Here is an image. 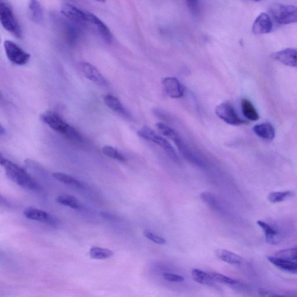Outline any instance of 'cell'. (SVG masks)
<instances>
[{
    "instance_id": "cell-31",
    "label": "cell",
    "mask_w": 297,
    "mask_h": 297,
    "mask_svg": "<svg viewBox=\"0 0 297 297\" xmlns=\"http://www.w3.org/2000/svg\"><path fill=\"white\" fill-rule=\"evenodd\" d=\"M211 276L215 281L222 284H228V285H236L239 284L238 281L232 279L229 277L225 276L223 274L217 273H210Z\"/></svg>"
},
{
    "instance_id": "cell-13",
    "label": "cell",
    "mask_w": 297,
    "mask_h": 297,
    "mask_svg": "<svg viewBox=\"0 0 297 297\" xmlns=\"http://www.w3.org/2000/svg\"><path fill=\"white\" fill-rule=\"evenodd\" d=\"M61 12L66 18L76 23H85L87 21V12L74 6L66 3L62 5Z\"/></svg>"
},
{
    "instance_id": "cell-22",
    "label": "cell",
    "mask_w": 297,
    "mask_h": 297,
    "mask_svg": "<svg viewBox=\"0 0 297 297\" xmlns=\"http://www.w3.org/2000/svg\"><path fill=\"white\" fill-rule=\"evenodd\" d=\"M201 198L206 204L215 211L222 213L223 212V208L219 202L217 197L213 193L209 192H203L201 193Z\"/></svg>"
},
{
    "instance_id": "cell-12",
    "label": "cell",
    "mask_w": 297,
    "mask_h": 297,
    "mask_svg": "<svg viewBox=\"0 0 297 297\" xmlns=\"http://www.w3.org/2000/svg\"><path fill=\"white\" fill-rule=\"evenodd\" d=\"M87 21L94 26L95 29L106 43L111 44L113 41V35L110 29L100 19L94 14L87 12Z\"/></svg>"
},
{
    "instance_id": "cell-15",
    "label": "cell",
    "mask_w": 297,
    "mask_h": 297,
    "mask_svg": "<svg viewBox=\"0 0 297 297\" xmlns=\"http://www.w3.org/2000/svg\"><path fill=\"white\" fill-rule=\"evenodd\" d=\"M274 58L281 64L289 67L297 68V50L287 48L275 53Z\"/></svg>"
},
{
    "instance_id": "cell-10",
    "label": "cell",
    "mask_w": 297,
    "mask_h": 297,
    "mask_svg": "<svg viewBox=\"0 0 297 297\" xmlns=\"http://www.w3.org/2000/svg\"><path fill=\"white\" fill-rule=\"evenodd\" d=\"M80 68L87 79L100 86H108V81L105 79V78L102 76V74L94 66L89 62H82L80 64Z\"/></svg>"
},
{
    "instance_id": "cell-17",
    "label": "cell",
    "mask_w": 297,
    "mask_h": 297,
    "mask_svg": "<svg viewBox=\"0 0 297 297\" xmlns=\"http://www.w3.org/2000/svg\"><path fill=\"white\" fill-rule=\"evenodd\" d=\"M257 224L265 234L266 242L271 245H276L281 241V236L279 232L267 223L262 221H258Z\"/></svg>"
},
{
    "instance_id": "cell-1",
    "label": "cell",
    "mask_w": 297,
    "mask_h": 297,
    "mask_svg": "<svg viewBox=\"0 0 297 297\" xmlns=\"http://www.w3.org/2000/svg\"><path fill=\"white\" fill-rule=\"evenodd\" d=\"M1 165L5 169L6 175L12 181L23 188L39 190L41 186L37 180L23 168L1 156Z\"/></svg>"
},
{
    "instance_id": "cell-23",
    "label": "cell",
    "mask_w": 297,
    "mask_h": 297,
    "mask_svg": "<svg viewBox=\"0 0 297 297\" xmlns=\"http://www.w3.org/2000/svg\"><path fill=\"white\" fill-rule=\"evenodd\" d=\"M191 274L193 279L196 282L203 284V285L211 286L214 285L215 282L209 273H206L199 269H193Z\"/></svg>"
},
{
    "instance_id": "cell-30",
    "label": "cell",
    "mask_w": 297,
    "mask_h": 297,
    "mask_svg": "<svg viewBox=\"0 0 297 297\" xmlns=\"http://www.w3.org/2000/svg\"><path fill=\"white\" fill-rule=\"evenodd\" d=\"M102 152L106 156L114 159L115 160L121 162H125L126 160L124 156L117 151L116 149L111 146H105L102 149Z\"/></svg>"
},
{
    "instance_id": "cell-38",
    "label": "cell",
    "mask_w": 297,
    "mask_h": 297,
    "mask_svg": "<svg viewBox=\"0 0 297 297\" xmlns=\"http://www.w3.org/2000/svg\"><path fill=\"white\" fill-rule=\"evenodd\" d=\"M250 1H251L253 2H259L261 1V0H250Z\"/></svg>"
},
{
    "instance_id": "cell-35",
    "label": "cell",
    "mask_w": 297,
    "mask_h": 297,
    "mask_svg": "<svg viewBox=\"0 0 297 297\" xmlns=\"http://www.w3.org/2000/svg\"><path fill=\"white\" fill-rule=\"evenodd\" d=\"M187 7L193 15H198L200 12L199 0H185Z\"/></svg>"
},
{
    "instance_id": "cell-16",
    "label": "cell",
    "mask_w": 297,
    "mask_h": 297,
    "mask_svg": "<svg viewBox=\"0 0 297 297\" xmlns=\"http://www.w3.org/2000/svg\"><path fill=\"white\" fill-rule=\"evenodd\" d=\"M268 260L279 270L286 273L297 274V263L296 262L270 256Z\"/></svg>"
},
{
    "instance_id": "cell-20",
    "label": "cell",
    "mask_w": 297,
    "mask_h": 297,
    "mask_svg": "<svg viewBox=\"0 0 297 297\" xmlns=\"http://www.w3.org/2000/svg\"><path fill=\"white\" fill-rule=\"evenodd\" d=\"M253 131L262 139L272 140L274 138L275 130L274 127L270 123L256 125L253 128Z\"/></svg>"
},
{
    "instance_id": "cell-37",
    "label": "cell",
    "mask_w": 297,
    "mask_h": 297,
    "mask_svg": "<svg viewBox=\"0 0 297 297\" xmlns=\"http://www.w3.org/2000/svg\"><path fill=\"white\" fill-rule=\"evenodd\" d=\"M95 1L102 3L106 2V0H95Z\"/></svg>"
},
{
    "instance_id": "cell-19",
    "label": "cell",
    "mask_w": 297,
    "mask_h": 297,
    "mask_svg": "<svg viewBox=\"0 0 297 297\" xmlns=\"http://www.w3.org/2000/svg\"><path fill=\"white\" fill-rule=\"evenodd\" d=\"M215 254L220 260L229 264L239 265L243 261L241 256L227 250L218 249L215 251Z\"/></svg>"
},
{
    "instance_id": "cell-28",
    "label": "cell",
    "mask_w": 297,
    "mask_h": 297,
    "mask_svg": "<svg viewBox=\"0 0 297 297\" xmlns=\"http://www.w3.org/2000/svg\"><path fill=\"white\" fill-rule=\"evenodd\" d=\"M274 257L287 259L297 263V248L287 249L275 252Z\"/></svg>"
},
{
    "instance_id": "cell-33",
    "label": "cell",
    "mask_w": 297,
    "mask_h": 297,
    "mask_svg": "<svg viewBox=\"0 0 297 297\" xmlns=\"http://www.w3.org/2000/svg\"><path fill=\"white\" fill-rule=\"evenodd\" d=\"M143 234L150 240L153 242L158 244V245H164L167 243L166 240L162 238V237L155 234L149 230H146L143 232Z\"/></svg>"
},
{
    "instance_id": "cell-5",
    "label": "cell",
    "mask_w": 297,
    "mask_h": 297,
    "mask_svg": "<svg viewBox=\"0 0 297 297\" xmlns=\"http://www.w3.org/2000/svg\"><path fill=\"white\" fill-rule=\"evenodd\" d=\"M272 17L280 24L297 23V7L292 5L274 4L269 8Z\"/></svg>"
},
{
    "instance_id": "cell-36",
    "label": "cell",
    "mask_w": 297,
    "mask_h": 297,
    "mask_svg": "<svg viewBox=\"0 0 297 297\" xmlns=\"http://www.w3.org/2000/svg\"><path fill=\"white\" fill-rule=\"evenodd\" d=\"M162 277L165 280L170 282L181 283L184 281V278L180 275L170 273H165L162 274Z\"/></svg>"
},
{
    "instance_id": "cell-3",
    "label": "cell",
    "mask_w": 297,
    "mask_h": 297,
    "mask_svg": "<svg viewBox=\"0 0 297 297\" xmlns=\"http://www.w3.org/2000/svg\"><path fill=\"white\" fill-rule=\"evenodd\" d=\"M137 134L140 137H142L148 141L155 143V144L160 146L164 150L168 157L172 160L178 164H181V161L176 151L173 146L166 139L159 136L154 130L148 126H144L137 131Z\"/></svg>"
},
{
    "instance_id": "cell-11",
    "label": "cell",
    "mask_w": 297,
    "mask_h": 297,
    "mask_svg": "<svg viewBox=\"0 0 297 297\" xmlns=\"http://www.w3.org/2000/svg\"><path fill=\"white\" fill-rule=\"evenodd\" d=\"M162 86L165 93L172 98H180L183 95V87L176 78H165L162 80Z\"/></svg>"
},
{
    "instance_id": "cell-25",
    "label": "cell",
    "mask_w": 297,
    "mask_h": 297,
    "mask_svg": "<svg viewBox=\"0 0 297 297\" xmlns=\"http://www.w3.org/2000/svg\"><path fill=\"white\" fill-rule=\"evenodd\" d=\"M52 177L55 180H57L59 182L65 184V185L77 187L83 186V184L80 181L67 174L55 173L52 174Z\"/></svg>"
},
{
    "instance_id": "cell-8",
    "label": "cell",
    "mask_w": 297,
    "mask_h": 297,
    "mask_svg": "<svg viewBox=\"0 0 297 297\" xmlns=\"http://www.w3.org/2000/svg\"><path fill=\"white\" fill-rule=\"evenodd\" d=\"M173 140L176 143L181 154L187 161L199 168H206L205 161L181 138L178 134Z\"/></svg>"
},
{
    "instance_id": "cell-29",
    "label": "cell",
    "mask_w": 297,
    "mask_h": 297,
    "mask_svg": "<svg viewBox=\"0 0 297 297\" xmlns=\"http://www.w3.org/2000/svg\"><path fill=\"white\" fill-rule=\"evenodd\" d=\"M293 195L292 192H274L269 194L268 201L273 203L282 202Z\"/></svg>"
},
{
    "instance_id": "cell-7",
    "label": "cell",
    "mask_w": 297,
    "mask_h": 297,
    "mask_svg": "<svg viewBox=\"0 0 297 297\" xmlns=\"http://www.w3.org/2000/svg\"><path fill=\"white\" fill-rule=\"evenodd\" d=\"M4 46L6 55L12 63L18 65H24L29 61L30 55L24 51L16 43L10 40H6Z\"/></svg>"
},
{
    "instance_id": "cell-27",
    "label": "cell",
    "mask_w": 297,
    "mask_h": 297,
    "mask_svg": "<svg viewBox=\"0 0 297 297\" xmlns=\"http://www.w3.org/2000/svg\"><path fill=\"white\" fill-rule=\"evenodd\" d=\"M56 202L62 206H67L74 209H80L81 207V203L78 199L73 196L69 195H60L56 198Z\"/></svg>"
},
{
    "instance_id": "cell-14",
    "label": "cell",
    "mask_w": 297,
    "mask_h": 297,
    "mask_svg": "<svg viewBox=\"0 0 297 297\" xmlns=\"http://www.w3.org/2000/svg\"><path fill=\"white\" fill-rule=\"evenodd\" d=\"M273 23L267 14L261 13L255 19L252 25V32L255 34H263L271 32Z\"/></svg>"
},
{
    "instance_id": "cell-4",
    "label": "cell",
    "mask_w": 297,
    "mask_h": 297,
    "mask_svg": "<svg viewBox=\"0 0 297 297\" xmlns=\"http://www.w3.org/2000/svg\"><path fill=\"white\" fill-rule=\"evenodd\" d=\"M0 21L3 27L17 39L23 37L20 24L15 17L13 11L6 0H1L0 2Z\"/></svg>"
},
{
    "instance_id": "cell-9",
    "label": "cell",
    "mask_w": 297,
    "mask_h": 297,
    "mask_svg": "<svg viewBox=\"0 0 297 297\" xmlns=\"http://www.w3.org/2000/svg\"><path fill=\"white\" fill-rule=\"evenodd\" d=\"M24 217L29 220L46 223L52 227H56L57 223L54 217L48 212L38 208L29 207L23 212Z\"/></svg>"
},
{
    "instance_id": "cell-24",
    "label": "cell",
    "mask_w": 297,
    "mask_h": 297,
    "mask_svg": "<svg viewBox=\"0 0 297 297\" xmlns=\"http://www.w3.org/2000/svg\"><path fill=\"white\" fill-rule=\"evenodd\" d=\"M242 110L243 114L248 119L257 121L259 119V115L254 106L248 99L242 101Z\"/></svg>"
},
{
    "instance_id": "cell-34",
    "label": "cell",
    "mask_w": 297,
    "mask_h": 297,
    "mask_svg": "<svg viewBox=\"0 0 297 297\" xmlns=\"http://www.w3.org/2000/svg\"><path fill=\"white\" fill-rule=\"evenodd\" d=\"M67 28V35L70 44H73L76 42L80 33L77 27L72 26V25H69Z\"/></svg>"
},
{
    "instance_id": "cell-6",
    "label": "cell",
    "mask_w": 297,
    "mask_h": 297,
    "mask_svg": "<svg viewBox=\"0 0 297 297\" xmlns=\"http://www.w3.org/2000/svg\"><path fill=\"white\" fill-rule=\"evenodd\" d=\"M215 114L225 123L232 126L249 124L248 121L239 116L233 106L228 103H223L217 106L215 109Z\"/></svg>"
},
{
    "instance_id": "cell-21",
    "label": "cell",
    "mask_w": 297,
    "mask_h": 297,
    "mask_svg": "<svg viewBox=\"0 0 297 297\" xmlns=\"http://www.w3.org/2000/svg\"><path fill=\"white\" fill-rule=\"evenodd\" d=\"M104 102L106 105L113 111L124 115L125 116L129 115L126 109L124 108L120 100L117 98L116 97L111 94L106 95L104 97Z\"/></svg>"
},
{
    "instance_id": "cell-26",
    "label": "cell",
    "mask_w": 297,
    "mask_h": 297,
    "mask_svg": "<svg viewBox=\"0 0 297 297\" xmlns=\"http://www.w3.org/2000/svg\"><path fill=\"white\" fill-rule=\"evenodd\" d=\"M89 254L92 259H106L112 257L114 252L110 249L92 247L90 250Z\"/></svg>"
},
{
    "instance_id": "cell-18",
    "label": "cell",
    "mask_w": 297,
    "mask_h": 297,
    "mask_svg": "<svg viewBox=\"0 0 297 297\" xmlns=\"http://www.w3.org/2000/svg\"><path fill=\"white\" fill-rule=\"evenodd\" d=\"M28 16L34 23H42L44 20L43 11L37 0H29L27 8Z\"/></svg>"
},
{
    "instance_id": "cell-32",
    "label": "cell",
    "mask_w": 297,
    "mask_h": 297,
    "mask_svg": "<svg viewBox=\"0 0 297 297\" xmlns=\"http://www.w3.org/2000/svg\"><path fill=\"white\" fill-rule=\"evenodd\" d=\"M156 127L162 135L171 140H173L178 134L173 129L164 123H158L156 124Z\"/></svg>"
},
{
    "instance_id": "cell-2",
    "label": "cell",
    "mask_w": 297,
    "mask_h": 297,
    "mask_svg": "<svg viewBox=\"0 0 297 297\" xmlns=\"http://www.w3.org/2000/svg\"><path fill=\"white\" fill-rule=\"evenodd\" d=\"M41 120L51 129L62 134L68 139L80 141L82 137L73 127L65 121L60 115L52 111H46L40 115Z\"/></svg>"
}]
</instances>
